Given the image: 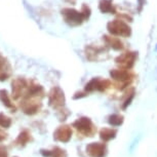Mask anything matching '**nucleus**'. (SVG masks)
<instances>
[{"label": "nucleus", "instance_id": "nucleus-1", "mask_svg": "<svg viewBox=\"0 0 157 157\" xmlns=\"http://www.w3.org/2000/svg\"><path fill=\"white\" fill-rule=\"evenodd\" d=\"M108 31L110 34L114 35V36H121V37H129L132 35V29L125 21L123 20H113L108 23L107 25Z\"/></svg>", "mask_w": 157, "mask_h": 157}, {"label": "nucleus", "instance_id": "nucleus-2", "mask_svg": "<svg viewBox=\"0 0 157 157\" xmlns=\"http://www.w3.org/2000/svg\"><path fill=\"white\" fill-rule=\"evenodd\" d=\"M41 106H42V104H41L40 98L28 96H24L20 104L21 109L26 115L36 114L37 112H39Z\"/></svg>", "mask_w": 157, "mask_h": 157}, {"label": "nucleus", "instance_id": "nucleus-3", "mask_svg": "<svg viewBox=\"0 0 157 157\" xmlns=\"http://www.w3.org/2000/svg\"><path fill=\"white\" fill-rule=\"evenodd\" d=\"M62 17L67 25L71 26V27H77L80 26L82 23L84 22V17L81 11H78L73 8H63L61 10Z\"/></svg>", "mask_w": 157, "mask_h": 157}, {"label": "nucleus", "instance_id": "nucleus-4", "mask_svg": "<svg viewBox=\"0 0 157 157\" xmlns=\"http://www.w3.org/2000/svg\"><path fill=\"white\" fill-rule=\"evenodd\" d=\"M65 102V94L59 86H55L50 90L48 94V105L56 110H60L64 108Z\"/></svg>", "mask_w": 157, "mask_h": 157}, {"label": "nucleus", "instance_id": "nucleus-5", "mask_svg": "<svg viewBox=\"0 0 157 157\" xmlns=\"http://www.w3.org/2000/svg\"><path fill=\"white\" fill-rule=\"evenodd\" d=\"M28 84L29 81L23 77H17V78L13 79L11 82V97L13 98V100L17 101L21 97L24 96L28 87Z\"/></svg>", "mask_w": 157, "mask_h": 157}, {"label": "nucleus", "instance_id": "nucleus-6", "mask_svg": "<svg viewBox=\"0 0 157 157\" xmlns=\"http://www.w3.org/2000/svg\"><path fill=\"white\" fill-rule=\"evenodd\" d=\"M72 125L73 127H75L80 134L88 136V137H91V135L94 132V126L90 118H86V117L78 118L75 122H73Z\"/></svg>", "mask_w": 157, "mask_h": 157}, {"label": "nucleus", "instance_id": "nucleus-7", "mask_svg": "<svg viewBox=\"0 0 157 157\" xmlns=\"http://www.w3.org/2000/svg\"><path fill=\"white\" fill-rule=\"evenodd\" d=\"M138 54L135 52H125L123 54L119 55L116 58V64H118L119 66H121L123 69H130L136 63V60H137Z\"/></svg>", "mask_w": 157, "mask_h": 157}, {"label": "nucleus", "instance_id": "nucleus-8", "mask_svg": "<svg viewBox=\"0 0 157 157\" xmlns=\"http://www.w3.org/2000/svg\"><path fill=\"white\" fill-rule=\"evenodd\" d=\"M13 68L7 58L0 52V81H5L11 76Z\"/></svg>", "mask_w": 157, "mask_h": 157}, {"label": "nucleus", "instance_id": "nucleus-9", "mask_svg": "<svg viewBox=\"0 0 157 157\" xmlns=\"http://www.w3.org/2000/svg\"><path fill=\"white\" fill-rule=\"evenodd\" d=\"M71 137H72V130H71V127L69 125L59 126L54 132V139L58 142L67 143L70 141Z\"/></svg>", "mask_w": 157, "mask_h": 157}, {"label": "nucleus", "instance_id": "nucleus-10", "mask_svg": "<svg viewBox=\"0 0 157 157\" xmlns=\"http://www.w3.org/2000/svg\"><path fill=\"white\" fill-rule=\"evenodd\" d=\"M110 75L113 79H115L116 81L120 82V83H127L128 80H130V75L129 72L127 71V69H114L111 70Z\"/></svg>", "mask_w": 157, "mask_h": 157}, {"label": "nucleus", "instance_id": "nucleus-11", "mask_svg": "<svg viewBox=\"0 0 157 157\" xmlns=\"http://www.w3.org/2000/svg\"><path fill=\"white\" fill-rule=\"evenodd\" d=\"M33 139H32V136L31 134L29 132V130L27 129H23L22 132H20L17 138L16 139V141L13 142V144L16 145L17 147H25L29 142H31Z\"/></svg>", "mask_w": 157, "mask_h": 157}, {"label": "nucleus", "instance_id": "nucleus-12", "mask_svg": "<svg viewBox=\"0 0 157 157\" xmlns=\"http://www.w3.org/2000/svg\"><path fill=\"white\" fill-rule=\"evenodd\" d=\"M0 102L2 103V105H3L5 108L10 109L11 113L17 112V107L14 106V104L11 102L10 97L6 90H0Z\"/></svg>", "mask_w": 157, "mask_h": 157}, {"label": "nucleus", "instance_id": "nucleus-13", "mask_svg": "<svg viewBox=\"0 0 157 157\" xmlns=\"http://www.w3.org/2000/svg\"><path fill=\"white\" fill-rule=\"evenodd\" d=\"M86 151L91 157H103L105 154V147L99 143H91L86 147Z\"/></svg>", "mask_w": 157, "mask_h": 157}, {"label": "nucleus", "instance_id": "nucleus-14", "mask_svg": "<svg viewBox=\"0 0 157 157\" xmlns=\"http://www.w3.org/2000/svg\"><path fill=\"white\" fill-rule=\"evenodd\" d=\"M104 37H105L104 39H105L108 45L114 50H121L123 48V43L117 37H113V36H104Z\"/></svg>", "mask_w": 157, "mask_h": 157}, {"label": "nucleus", "instance_id": "nucleus-15", "mask_svg": "<svg viewBox=\"0 0 157 157\" xmlns=\"http://www.w3.org/2000/svg\"><path fill=\"white\" fill-rule=\"evenodd\" d=\"M41 154L46 157H66V151L59 147H55L52 150H41Z\"/></svg>", "mask_w": 157, "mask_h": 157}, {"label": "nucleus", "instance_id": "nucleus-16", "mask_svg": "<svg viewBox=\"0 0 157 157\" xmlns=\"http://www.w3.org/2000/svg\"><path fill=\"white\" fill-rule=\"evenodd\" d=\"M99 8L102 11V13H116V10H114L111 0H101Z\"/></svg>", "mask_w": 157, "mask_h": 157}, {"label": "nucleus", "instance_id": "nucleus-17", "mask_svg": "<svg viewBox=\"0 0 157 157\" xmlns=\"http://www.w3.org/2000/svg\"><path fill=\"white\" fill-rule=\"evenodd\" d=\"M13 124V120L10 117L6 116L3 113H0V127L2 128H10Z\"/></svg>", "mask_w": 157, "mask_h": 157}, {"label": "nucleus", "instance_id": "nucleus-18", "mask_svg": "<svg viewBox=\"0 0 157 157\" xmlns=\"http://www.w3.org/2000/svg\"><path fill=\"white\" fill-rule=\"evenodd\" d=\"M115 134H116V130L105 128L101 132V138L104 139L105 141H108V140H110V139L114 138Z\"/></svg>", "mask_w": 157, "mask_h": 157}, {"label": "nucleus", "instance_id": "nucleus-19", "mask_svg": "<svg viewBox=\"0 0 157 157\" xmlns=\"http://www.w3.org/2000/svg\"><path fill=\"white\" fill-rule=\"evenodd\" d=\"M122 121H123V117L120 116V115L114 114L109 117V123L112 124V125H120L122 123Z\"/></svg>", "mask_w": 157, "mask_h": 157}, {"label": "nucleus", "instance_id": "nucleus-20", "mask_svg": "<svg viewBox=\"0 0 157 157\" xmlns=\"http://www.w3.org/2000/svg\"><path fill=\"white\" fill-rule=\"evenodd\" d=\"M81 13H82V14H83L84 20L86 21V20L90 19V13H91V10H90V6H87L86 4H83V5H82V8H81Z\"/></svg>", "mask_w": 157, "mask_h": 157}, {"label": "nucleus", "instance_id": "nucleus-21", "mask_svg": "<svg viewBox=\"0 0 157 157\" xmlns=\"http://www.w3.org/2000/svg\"><path fill=\"white\" fill-rule=\"evenodd\" d=\"M0 157H8L7 147L4 145H0Z\"/></svg>", "mask_w": 157, "mask_h": 157}, {"label": "nucleus", "instance_id": "nucleus-22", "mask_svg": "<svg viewBox=\"0 0 157 157\" xmlns=\"http://www.w3.org/2000/svg\"><path fill=\"white\" fill-rule=\"evenodd\" d=\"M7 137H8V135L6 134V132H5L3 129L0 128V143H1V142H3V141L6 140Z\"/></svg>", "mask_w": 157, "mask_h": 157}, {"label": "nucleus", "instance_id": "nucleus-23", "mask_svg": "<svg viewBox=\"0 0 157 157\" xmlns=\"http://www.w3.org/2000/svg\"><path fill=\"white\" fill-rule=\"evenodd\" d=\"M145 3H146V0H138V4H139V6H140V10L145 5Z\"/></svg>", "mask_w": 157, "mask_h": 157}, {"label": "nucleus", "instance_id": "nucleus-24", "mask_svg": "<svg viewBox=\"0 0 157 157\" xmlns=\"http://www.w3.org/2000/svg\"><path fill=\"white\" fill-rule=\"evenodd\" d=\"M66 2H69V3L71 4H75V2H76V0H65Z\"/></svg>", "mask_w": 157, "mask_h": 157}, {"label": "nucleus", "instance_id": "nucleus-25", "mask_svg": "<svg viewBox=\"0 0 157 157\" xmlns=\"http://www.w3.org/2000/svg\"><path fill=\"white\" fill-rule=\"evenodd\" d=\"M13 157H17V156H13Z\"/></svg>", "mask_w": 157, "mask_h": 157}]
</instances>
